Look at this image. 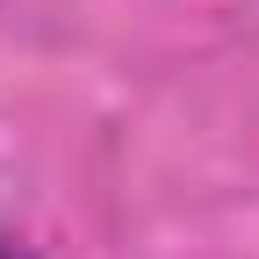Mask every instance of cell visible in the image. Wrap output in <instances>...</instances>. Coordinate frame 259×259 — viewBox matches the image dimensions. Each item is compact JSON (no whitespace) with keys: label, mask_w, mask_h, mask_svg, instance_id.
I'll use <instances>...</instances> for the list:
<instances>
[{"label":"cell","mask_w":259,"mask_h":259,"mask_svg":"<svg viewBox=\"0 0 259 259\" xmlns=\"http://www.w3.org/2000/svg\"><path fill=\"white\" fill-rule=\"evenodd\" d=\"M0 259H36V252H29L22 238H0Z\"/></svg>","instance_id":"cell-1"}]
</instances>
